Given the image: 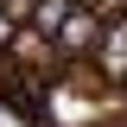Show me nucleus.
Segmentation results:
<instances>
[{"label": "nucleus", "mask_w": 127, "mask_h": 127, "mask_svg": "<svg viewBox=\"0 0 127 127\" xmlns=\"http://www.w3.org/2000/svg\"><path fill=\"white\" fill-rule=\"evenodd\" d=\"M95 70L108 76V89H127V6L108 13V32L95 45Z\"/></svg>", "instance_id": "nucleus-2"}, {"label": "nucleus", "mask_w": 127, "mask_h": 127, "mask_svg": "<svg viewBox=\"0 0 127 127\" xmlns=\"http://www.w3.org/2000/svg\"><path fill=\"white\" fill-rule=\"evenodd\" d=\"M83 0H38V6H32V32H45V38H57V26L70 13H76Z\"/></svg>", "instance_id": "nucleus-4"}, {"label": "nucleus", "mask_w": 127, "mask_h": 127, "mask_svg": "<svg viewBox=\"0 0 127 127\" xmlns=\"http://www.w3.org/2000/svg\"><path fill=\"white\" fill-rule=\"evenodd\" d=\"M13 57L26 64V70H38V76H64L57 38H45V32H32V26H19V38H13Z\"/></svg>", "instance_id": "nucleus-3"}, {"label": "nucleus", "mask_w": 127, "mask_h": 127, "mask_svg": "<svg viewBox=\"0 0 127 127\" xmlns=\"http://www.w3.org/2000/svg\"><path fill=\"white\" fill-rule=\"evenodd\" d=\"M102 32H108V13L83 0L76 13H70V19L57 26V57H64V64H76V57H95V45H102Z\"/></svg>", "instance_id": "nucleus-1"}]
</instances>
